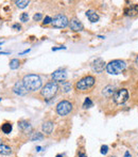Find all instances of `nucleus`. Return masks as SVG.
I'll list each match as a JSON object with an SVG mask.
<instances>
[{
    "label": "nucleus",
    "mask_w": 138,
    "mask_h": 157,
    "mask_svg": "<svg viewBox=\"0 0 138 157\" xmlns=\"http://www.w3.org/2000/svg\"><path fill=\"white\" fill-rule=\"evenodd\" d=\"M86 16H87V18L89 19V21H91V23H97V21H99V15H98L97 13L93 10L87 11Z\"/></svg>",
    "instance_id": "15"
},
{
    "label": "nucleus",
    "mask_w": 138,
    "mask_h": 157,
    "mask_svg": "<svg viewBox=\"0 0 138 157\" xmlns=\"http://www.w3.org/2000/svg\"><path fill=\"white\" fill-rule=\"evenodd\" d=\"M0 49H1V47H0Z\"/></svg>",
    "instance_id": "42"
},
{
    "label": "nucleus",
    "mask_w": 138,
    "mask_h": 157,
    "mask_svg": "<svg viewBox=\"0 0 138 157\" xmlns=\"http://www.w3.org/2000/svg\"><path fill=\"white\" fill-rule=\"evenodd\" d=\"M12 128H13V126L11 123H4V124L2 125L1 129L4 134H10V132H12Z\"/></svg>",
    "instance_id": "19"
},
{
    "label": "nucleus",
    "mask_w": 138,
    "mask_h": 157,
    "mask_svg": "<svg viewBox=\"0 0 138 157\" xmlns=\"http://www.w3.org/2000/svg\"><path fill=\"white\" fill-rule=\"evenodd\" d=\"M124 14L128 16H135L138 14V4H132L124 9Z\"/></svg>",
    "instance_id": "12"
},
{
    "label": "nucleus",
    "mask_w": 138,
    "mask_h": 157,
    "mask_svg": "<svg viewBox=\"0 0 138 157\" xmlns=\"http://www.w3.org/2000/svg\"><path fill=\"white\" fill-rule=\"evenodd\" d=\"M56 157H63L62 155H58V156H56Z\"/></svg>",
    "instance_id": "38"
},
{
    "label": "nucleus",
    "mask_w": 138,
    "mask_h": 157,
    "mask_svg": "<svg viewBox=\"0 0 138 157\" xmlns=\"http://www.w3.org/2000/svg\"><path fill=\"white\" fill-rule=\"evenodd\" d=\"M50 23H52V18L50 16H46L43 21V24L44 25H48V24H50Z\"/></svg>",
    "instance_id": "27"
},
{
    "label": "nucleus",
    "mask_w": 138,
    "mask_h": 157,
    "mask_svg": "<svg viewBox=\"0 0 138 157\" xmlns=\"http://www.w3.org/2000/svg\"><path fill=\"white\" fill-rule=\"evenodd\" d=\"M135 64H136V65L138 66V56L136 57V60H135Z\"/></svg>",
    "instance_id": "34"
},
{
    "label": "nucleus",
    "mask_w": 138,
    "mask_h": 157,
    "mask_svg": "<svg viewBox=\"0 0 138 157\" xmlns=\"http://www.w3.org/2000/svg\"><path fill=\"white\" fill-rule=\"evenodd\" d=\"M96 79L94 76H86L84 78L80 79L78 82L76 83V90L78 91H87V90L91 89L95 86Z\"/></svg>",
    "instance_id": "4"
},
{
    "label": "nucleus",
    "mask_w": 138,
    "mask_h": 157,
    "mask_svg": "<svg viewBox=\"0 0 138 157\" xmlns=\"http://www.w3.org/2000/svg\"><path fill=\"white\" fill-rule=\"evenodd\" d=\"M72 110V105L68 101H62L56 105V112L58 116H67Z\"/></svg>",
    "instance_id": "6"
},
{
    "label": "nucleus",
    "mask_w": 138,
    "mask_h": 157,
    "mask_svg": "<svg viewBox=\"0 0 138 157\" xmlns=\"http://www.w3.org/2000/svg\"><path fill=\"white\" fill-rule=\"evenodd\" d=\"M114 101L118 105H122L124 104L129 98V92L126 89H119L116 91V93L114 94Z\"/></svg>",
    "instance_id": "7"
},
{
    "label": "nucleus",
    "mask_w": 138,
    "mask_h": 157,
    "mask_svg": "<svg viewBox=\"0 0 138 157\" xmlns=\"http://www.w3.org/2000/svg\"><path fill=\"white\" fill-rule=\"evenodd\" d=\"M19 19H20V21H23V23H27V21H29V14H28V13H23V14L19 16Z\"/></svg>",
    "instance_id": "24"
},
{
    "label": "nucleus",
    "mask_w": 138,
    "mask_h": 157,
    "mask_svg": "<svg viewBox=\"0 0 138 157\" xmlns=\"http://www.w3.org/2000/svg\"><path fill=\"white\" fill-rule=\"evenodd\" d=\"M1 99H2V98H0V101H1Z\"/></svg>",
    "instance_id": "40"
},
{
    "label": "nucleus",
    "mask_w": 138,
    "mask_h": 157,
    "mask_svg": "<svg viewBox=\"0 0 138 157\" xmlns=\"http://www.w3.org/2000/svg\"><path fill=\"white\" fill-rule=\"evenodd\" d=\"M41 150V147H36V151H37V152H39Z\"/></svg>",
    "instance_id": "35"
},
{
    "label": "nucleus",
    "mask_w": 138,
    "mask_h": 157,
    "mask_svg": "<svg viewBox=\"0 0 138 157\" xmlns=\"http://www.w3.org/2000/svg\"><path fill=\"white\" fill-rule=\"evenodd\" d=\"M98 37H99V39H105V37L102 36V35H98Z\"/></svg>",
    "instance_id": "36"
},
{
    "label": "nucleus",
    "mask_w": 138,
    "mask_h": 157,
    "mask_svg": "<svg viewBox=\"0 0 138 157\" xmlns=\"http://www.w3.org/2000/svg\"><path fill=\"white\" fill-rule=\"evenodd\" d=\"M11 153H12V150L9 145L3 144V143L0 144V154L1 155H10Z\"/></svg>",
    "instance_id": "17"
},
{
    "label": "nucleus",
    "mask_w": 138,
    "mask_h": 157,
    "mask_svg": "<svg viewBox=\"0 0 138 157\" xmlns=\"http://www.w3.org/2000/svg\"><path fill=\"white\" fill-rule=\"evenodd\" d=\"M41 18H43V15H41V13H36V14H35L34 16H33V19H34L35 21H39Z\"/></svg>",
    "instance_id": "25"
},
{
    "label": "nucleus",
    "mask_w": 138,
    "mask_h": 157,
    "mask_svg": "<svg viewBox=\"0 0 138 157\" xmlns=\"http://www.w3.org/2000/svg\"><path fill=\"white\" fill-rule=\"evenodd\" d=\"M15 3H16L17 8L25 9V8H27V6H29L30 1H28V0H17V1H15Z\"/></svg>",
    "instance_id": "18"
},
{
    "label": "nucleus",
    "mask_w": 138,
    "mask_h": 157,
    "mask_svg": "<svg viewBox=\"0 0 138 157\" xmlns=\"http://www.w3.org/2000/svg\"><path fill=\"white\" fill-rule=\"evenodd\" d=\"M2 44H3V42H0V45H2Z\"/></svg>",
    "instance_id": "37"
},
{
    "label": "nucleus",
    "mask_w": 138,
    "mask_h": 157,
    "mask_svg": "<svg viewBox=\"0 0 138 157\" xmlns=\"http://www.w3.org/2000/svg\"><path fill=\"white\" fill-rule=\"evenodd\" d=\"M94 106V103L93 101H91L89 97H86L84 101V104H83V108H85V109H87V108H91Z\"/></svg>",
    "instance_id": "21"
},
{
    "label": "nucleus",
    "mask_w": 138,
    "mask_h": 157,
    "mask_svg": "<svg viewBox=\"0 0 138 157\" xmlns=\"http://www.w3.org/2000/svg\"><path fill=\"white\" fill-rule=\"evenodd\" d=\"M67 78V72L65 70H56L52 73V79L55 82H63Z\"/></svg>",
    "instance_id": "8"
},
{
    "label": "nucleus",
    "mask_w": 138,
    "mask_h": 157,
    "mask_svg": "<svg viewBox=\"0 0 138 157\" xmlns=\"http://www.w3.org/2000/svg\"><path fill=\"white\" fill-rule=\"evenodd\" d=\"M101 154H103V155H105V154H107V152H108V147L107 145H102L101 147Z\"/></svg>",
    "instance_id": "26"
},
{
    "label": "nucleus",
    "mask_w": 138,
    "mask_h": 157,
    "mask_svg": "<svg viewBox=\"0 0 138 157\" xmlns=\"http://www.w3.org/2000/svg\"><path fill=\"white\" fill-rule=\"evenodd\" d=\"M23 82L25 85L26 89L28 91H36V90H39L41 88V79L38 75L36 74H29L26 75L23 79Z\"/></svg>",
    "instance_id": "1"
},
{
    "label": "nucleus",
    "mask_w": 138,
    "mask_h": 157,
    "mask_svg": "<svg viewBox=\"0 0 138 157\" xmlns=\"http://www.w3.org/2000/svg\"><path fill=\"white\" fill-rule=\"evenodd\" d=\"M111 157H115V156H111Z\"/></svg>",
    "instance_id": "41"
},
{
    "label": "nucleus",
    "mask_w": 138,
    "mask_h": 157,
    "mask_svg": "<svg viewBox=\"0 0 138 157\" xmlns=\"http://www.w3.org/2000/svg\"><path fill=\"white\" fill-rule=\"evenodd\" d=\"M58 85L55 81H50V82L46 83L45 87H43V89L41 90V95L46 99V101H49V99L53 98L55 96V94L58 91Z\"/></svg>",
    "instance_id": "2"
},
{
    "label": "nucleus",
    "mask_w": 138,
    "mask_h": 157,
    "mask_svg": "<svg viewBox=\"0 0 138 157\" xmlns=\"http://www.w3.org/2000/svg\"><path fill=\"white\" fill-rule=\"evenodd\" d=\"M79 157H87V156L85 155L84 153H82V152H80V153H79Z\"/></svg>",
    "instance_id": "31"
},
{
    "label": "nucleus",
    "mask_w": 138,
    "mask_h": 157,
    "mask_svg": "<svg viewBox=\"0 0 138 157\" xmlns=\"http://www.w3.org/2000/svg\"><path fill=\"white\" fill-rule=\"evenodd\" d=\"M13 92H14L15 94L19 95V96H23V95H26L28 93V90L26 89L25 85H23V80L21 81H17L16 83L14 85V87H13Z\"/></svg>",
    "instance_id": "9"
},
{
    "label": "nucleus",
    "mask_w": 138,
    "mask_h": 157,
    "mask_svg": "<svg viewBox=\"0 0 138 157\" xmlns=\"http://www.w3.org/2000/svg\"><path fill=\"white\" fill-rule=\"evenodd\" d=\"M124 157H131L130 153H129V152H126V155H124Z\"/></svg>",
    "instance_id": "33"
},
{
    "label": "nucleus",
    "mask_w": 138,
    "mask_h": 157,
    "mask_svg": "<svg viewBox=\"0 0 138 157\" xmlns=\"http://www.w3.org/2000/svg\"><path fill=\"white\" fill-rule=\"evenodd\" d=\"M52 26L54 28H65L69 25V21L67 18V16H65L64 14H58L52 18Z\"/></svg>",
    "instance_id": "5"
},
{
    "label": "nucleus",
    "mask_w": 138,
    "mask_h": 157,
    "mask_svg": "<svg viewBox=\"0 0 138 157\" xmlns=\"http://www.w3.org/2000/svg\"><path fill=\"white\" fill-rule=\"evenodd\" d=\"M30 52V49H26V50H23V52H21L19 55H25V54H28V52Z\"/></svg>",
    "instance_id": "30"
},
{
    "label": "nucleus",
    "mask_w": 138,
    "mask_h": 157,
    "mask_svg": "<svg viewBox=\"0 0 138 157\" xmlns=\"http://www.w3.org/2000/svg\"><path fill=\"white\" fill-rule=\"evenodd\" d=\"M103 95L105 97H111V96H114V94L116 93V90H115V87L114 86H106V87L103 89Z\"/></svg>",
    "instance_id": "14"
},
{
    "label": "nucleus",
    "mask_w": 138,
    "mask_h": 157,
    "mask_svg": "<svg viewBox=\"0 0 138 157\" xmlns=\"http://www.w3.org/2000/svg\"><path fill=\"white\" fill-rule=\"evenodd\" d=\"M53 123L50 122V121H48V122H45L43 124V126H41V129H43V132H45V134L47 135H50L52 132V130H53Z\"/></svg>",
    "instance_id": "16"
},
{
    "label": "nucleus",
    "mask_w": 138,
    "mask_h": 157,
    "mask_svg": "<svg viewBox=\"0 0 138 157\" xmlns=\"http://www.w3.org/2000/svg\"><path fill=\"white\" fill-rule=\"evenodd\" d=\"M69 27H70V29H71L72 31H76V32L82 31V30L84 29V26H83V24L76 18H72L71 21H69Z\"/></svg>",
    "instance_id": "11"
},
{
    "label": "nucleus",
    "mask_w": 138,
    "mask_h": 157,
    "mask_svg": "<svg viewBox=\"0 0 138 157\" xmlns=\"http://www.w3.org/2000/svg\"><path fill=\"white\" fill-rule=\"evenodd\" d=\"M0 55H9L8 52H0Z\"/></svg>",
    "instance_id": "32"
},
{
    "label": "nucleus",
    "mask_w": 138,
    "mask_h": 157,
    "mask_svg": "<svg viewBox=\"0 0 138 157\" xmlns=\"http://www.w3.org/2000/svg\"><path fill=\"white\" fill-rule=\"evenodd\" d=\"M61 49H66V47L65 46H60V47H53L52 48V52H56V50H61Z\"/></svg>",
    "instance_id": "28"
},
{
    "label": "nucleus",
    "mask_w": 138,
    "mask_h": 157,
    "mask_svg": "<svg viewBox=\"0 0 138 157\" xmlns=\"http://www.w3.org/2000/svg\"><path fill=\"white\" fill-rule=\"evenodd\" d=\"M126 67V63L122 60H114L111 61L106 65V71L111 75H118L122 73Z\"/></svg>",
    "instance_id": "3"
},
{
    "label": "nucleus",
    "mask_w": 138,
    "mask_h": 157,
    "mask_svg": "<svg viewBox=\"0 0 138 157\" xmlns=\"http://www.w3.org/2000/svg\"><path fill=\"white\" fill-rule=\"evenodd\" d=\"M13 29H17V30H20L21 29V26L19 25V24H14V25L12 26Z\"/></svg>",
    "instance_id": "29"
},
{
    "label": "nucleus",
    "mask_w": 138,
    "mask_h": 157,
    "mask_svg": "<svg viewBox=\"0 0 138 157\" xmlns=\"http://www.w3.org/2000/svg\"><path fill=\"white\" fill-rule=\"evenodd\" d=\"M0 144H1V140H0Z\"/></svg>",
    "instance_id": "39"
},
{
    "label": "nucleus",
    "mask_w": 138,
    "mask_h": 157,
    "mask_svg": "<svg viewBox=\"0 0 138 157\" xmlns=\"http://www.w3.org/2000/svg\"><path fill=\"white\" fill-rule=\"evenodd\" d=\"M61 87H62V90L64 92H68L70 89H71V85H70L69 82H67V81H63V82H61Z\"/></svg>",
    "instance_id": "23"
},
{
    "label": "nucleus",
    "mask_w": 138,
    "mask_h": 157,
    "mask_svg": "<svg viewBox=\"0 0 138 157\" xmlns=\"http://www.w3.org/2000/svg\"><path fill=\"white\" fill-rule=\"evenodd\" d=\"M104 67H105V62L102 60L101 58L96 59V60L91 63V68H93V71L95 73H98V74H100V73L103 72Z\"/></svg>",
    "instance_id": "10"
},
{
    "label": "nucleus",
    "mask_w": 138,
    "mask_h": 157,
    "mask_svg": "<svg viewBox=\"0 0 138 157\" xmlns=\"http://www.w3.org/2000/svg\"><path fill=\"white\" fill-rule=\"evenodd\" d=\"M44 138V135L41 132H34L31 136V141H37V140H41Z\"/></svg>",
    "instance_id": "22"
},
{
    "label": "nucleus",
    "mask_w": 138,
    "mask_h": 157,
    "mask_svg": "<svg viewBox=\"0 0 138 157\" xmlns=\"http://www.w3.org/2000/svg\"><path fill=\"white\" fill-rule=\"evenodd\" d=\"M18 127L23 132H32V126L28 121H20V122L18 123Z\"/></svg>",
    "instance_id": "13"
},
{
    "label": "nucleus",
    "mask_w": 138,
    "mask_h": 157,
    "mask_svg": "<svg viewBox=\"0 0 138 157\" xmlns=\"http://www.w3.org/2000/svg\"><path fill=\"white\" fill-rule=\"evenodd\" d=\"M20 65V62H19L18 59H12L10 62V67L11 70H17Z\"/></svg>",
    "instance_id": "20"
}]
</instances>
